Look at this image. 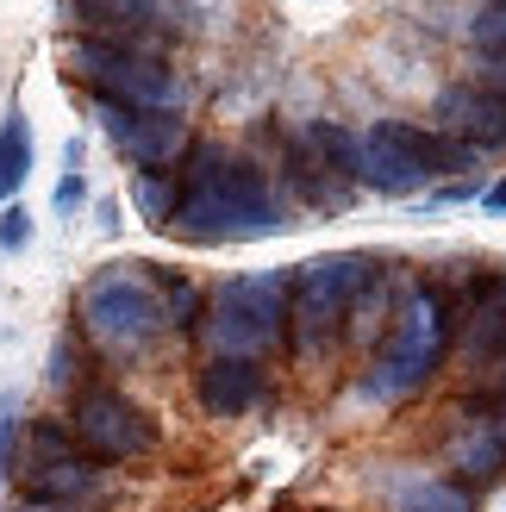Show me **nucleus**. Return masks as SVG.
Wrapping results in <instances>:
<instances>
[{
	"label": "nucleus",
	"mask_w": 506,
	"mask_h": 512,
	"mask_svg": "<svg viewBox=\"0 0 506 512\" xmlns=\"http://www.w3.org/2000/svg\"><path fill=\"white\" fill-rule=\"evenodd\" d=\"M175 232H188L200 244H238V238H269L282 232L288 213H282V194L269 188L263 169H250L244 157L219 144H194L188 150V169L175 182Z\"/></svg>",
	"instance_id": "obj_1"
},
{
	"label": "nucleus",
	"mask_w": 506,
	"mask_h": 512,
	"mask_svg": "<svg viewBox=\"0 0 506 512\" xmlns=\"http://www.w3.org/2000/svg\"><path fill=\"white\" fill-rule=\"evenodd\" d=\"M75 319H82L88 344L100 356H138L175 325L169 313V281H157L144 263H113L82 281V300H75Z\"/></svg>",
	"instance_id": "obj_2"
},
{
	"label": "nucleus",
	"mask_w": 506,
	"mask_h": 512,
	"mask_svg": "<svg viewBox=\"0 0 506 512\" xmlns=\"http://www.w3.org/2000/svg\"><path fill=\"white\" fill-rule=\"evenodd\" d=\"M444 350H450V313H444V294H438V288H413L407 300H400V313H394V325H388V338H382V350H375V363H369V375H363V394H369V400H382V406L419 394L425 381L438 375Z\"/></svg>",
	"instance_id": "obj_3"
},
{
	"label": "nucleus",
	"mask_w": 506,
	"mask_h": 512,
	"mask_svg": "<svg viewBox=\"0 0 506 512\" xmlns=\"http://www.w3.org/2000/svg\"><path fill=\"white\" fill-rule=\"evenodd\" d=\"M369 281H375V256H363V250H332V256L300 263L288 275V338H294V350L319 356L350 325Z\"/></svg>",
	"instance_id": "obj_4"
},
{
	"label": "nucleus",
	"mask_w": 506,
	"mask_h": 512,
	"mask_svg": "<svg viewBox=\"0 0 506 512\" xmlns=\"http://www.w3.org/2000/svg\"><path fill=\"white\" fill-rule=\"evenodd\" d=\"M469 163H475L469 144L425 132V125H407V119H382L357 138V182H369L375 194H413L432 175H457Z\"/></svg>",
	"instance_id": "obj_5"
},
{
	"label": "nucleus",
	"mask_w": 506,
	"mask_h": 512,
	"mask_svg": "<svg viewBox=\"0 0 506 512\" xmlns=\"http://www.w3.org/2000/svg\"><path fill=\"white\" fill-rule=\"evenodd\" d=\"M207 338H213V356H244V363L275 350L288 338V275L219 281V294L207 306Z\"/></svg>",
	"instance_id": "obj_6"
},
{
	"label": "nucleus",
	"mask_w": 506,
	"mask_h": 512,
	"mask_svg": "<svg viewBox=\"0 0 506 512\" xmlns=\"http://www.w3.org/2000/svg\"><path fill=\"white\" fill-rule=\"evenodd\" d=\"M63 69H69V82H82L88 94L107 100V107H157V113H175V100H182L175 69L163 57H144V50L75 38L63 50Z\"/></svg>",
	"instance_id": "obj_7"
},
{
	"label": "nucleus",
	"mask_w": 506,
	"mask_h": 512,
	"mask_svg": "<svg viewBox=\"0 0 506 512\" xmlns=\"http://www.w3.org/2000/svg\"><path fill=\"white\" fill-rule=\"evenodd\" d=\"M69 431H75V444H82V456H94V463H132V456H144L157 444L150 413L138 400H125L119 388H82L75 394Z\"/></svg>",
	"instance_id": "obj_8"
},
{
	"label": "nucleus",
	"mask_w": 506,
	"mask_h": 512,
	"mask_svg": "<svg viewBox=\"0 0 506 512\" xmlns=\"http://www.w3.org/2000/svg\"><path fill=\"white\" fill-rule=\"evenodd\" d=\"M294 188L307 207H344L350 200V182H357V138L344 132V125H307V132L294 138Z\"/></svg>",
	"instance_id": "obj_9"
},
{
	"label": "nucleus",
	"mask_w": 506,
	"mask_h": 512,
	"mask_svg": "<svg viewBox=\"0 0 506 512\" xmlns=\"http://www.w3.org/2000/svg\"><path fill=\"white\" fill-rule=\"evenodd\" d=\"M107 119V138L125 163H138L150 175H163L175 157H188V125L175 113H157V107H100Z\"/></svg>",
	"instance_id": "obj_10"
},
{
	"label": "nucleus",
	"mask_w": 506,
	"mask_h": 512,
	"mask_svg": "<svg viewBox=\"0 0 506 512\" xmlns=\"http://www.w3.org/2000/svg\"><path fill=\"white\" fill-rule=\"evenodd\" d=\"M457 325V356L482 375V369H500L506 363V275L488 269L469 281L463 294V313L450 319Z\"/></svg>",
	"instance_id": "obj_11"
},
{
	"label": "nucleus",
	"mask_w": 506,
	"mask_h": 512,
	"mask_svg": "<svg viewBox=\"0 0 506 512\" xmlns=\"http://www.w3.org/2000/svg\"><path fill=\"white\" fill-rule=\"evenodd\" d=\"M63 13L82 25V38L144 50V57H157V32L169 25L163 0H63Z\"/></svg>",
	"instance_id": "obj_12"
},
{
	"label": "nucleus",
	"mask_w": 506,
	"mask_h": 512,
	"mask_svg": "<svg viewBox=\"0 0 506 512\" xmlns=\"http://www.w3.org/2000/svg\"><path fill=\"white\" fill-rule=\"evenodd\" d=\"M25 494L32 500H88L94 494V456L69 450V431L38 425L32 431V463H25Z\"/></svg>",
	"instance_id": "obj_13"
},
{
	"label": "nucleus",
	"mask_w": 506,
	"mask_h": 512,
	"mask_svg": "<svg viewBox=\"0 0 506 512\" xmlns=\"http://www.w3.org/2000/svg\"><path fill=\"white\" fill-rule=\"evenodd\" d=\"M432 119H438L444 138H457V144H469V150H500V144H506V100L488 94L482 82L444 88L438 107H432Z\"/></svg>",
	"instance_id": "obj_14"
},
{
	"label": "nucleus",
	"mask_w": 506,
	"mask_h": 512,
	"mask_svg": "<svg viewBox=\"0 0 506 512\" xmlns=\"http://www.w3.org/2000/svg\"><path fill=\"white\" fill-rule=\"evenodd\" d=\"M444 463L457 469L463 481H494V475H506V425L488 413V406L457 413V425H450V438H444Z\"/></svg>",
	"instance_id": "obj_15"
},
{
	"label": "nucleus",
	"mask_w": 506,
	"mask_h": 512,
	"mask_svg": "<svg viewBox=\"0 0 506 512\" xmlns=\"http://www.w3.org/2000/svg\"><path fill=\"white\" fill-rule=\"evenodd\" d=\"M194 394H200V406H207L213 419H244L250 406L263 400V369L244 363V356H213V363L200 369Z\"/></svg>",
	"instance_id": "obj_16"
},
{
	"label": "nucleus",
	"mask_w": 506,
	"mask_h": 512,
	"mask_svg": "<svg viewBox=\"0 0 506 512\" xmlns=\"http://www.w3.org/2000/svg\"><path fill=\"white\" fill-rule=\"evenodd\" d=\"M25 175H32V119L13 107L7 125H0V200H13L25 188Z\"/></svg>",
	"instance_id": "obj_17"
},
{
	"label": "nucleus",
	"mask_w": 506,
	"mask_h": 512,
	"mask_svg": "<svg viewBox=\"0 0 506 512\" xmlns=\"http://www.w3.org/2000/svg\"><path fill=\"white\" fill-rule=\"evenodd\" d=\"M400 512H475V500L463 481H413L400 494Z\"/></svg>",
	"instance_id": "obj_18"
},
{
	"label": "nucleus",
	"mask_w": 506,
	"mask_h": 512,
	"mask_svg": "<svg viewBox=\"0 0 506 512\" xmlns=\"http://www.w3.org/2000/svg\"><path fill=\"white\" fill-rule=\"evenodd\" d=\"M469 38H475V50H488V57H506V0H488V7L475 13Z\"/></svg>",
	"instance_id": "obj_19"
},
{
	"label": "nucleus",
	"mask_w": 506,
	"mask_h": 512,
	"mask_svg": "<svg viewBox=\"0 0 506 512\" xmlns=\"http://www.w3.org/2000/svg\"><path fill=\"white\" fill-rule=\"evenodd\" d=\"M175 194H182V188H169L163 175H144V182H138V207L157 219V225H169L175 219Z\"/></svg>",
	"instance_id": "obj_20"
},
{
	"label": "nucleus",
	"mask_w": 506,
	"mask_h": 512,
	"mask_svg": "<svg viewBox=\"0 0 506 512\" xmlns=\"http://www.w3.org/2000/svg\"><path fill=\"white\" fill-rule=\"evenodd\" d=\"M25 244H32V213L7 207V213H0V250H25Z\"/></svg>",
	"instance_id": "obj_21"
},
{
	"label": "nucleus",
	"mask_w": 506,
	"mask_h": 512,
	"mask_svg": "<svg viewBox=\"0 0 506 512\" xmlns=\"http://www.w3.org/2000/svg\"><path fill=\"white\" fill-rule=\"evenodd\" d=\"M13 438H19V406L0 400V475L13 469Z\"/></svg>",
	"instance_id": "obj_22"
},
{
	"label": "nucleus",
	"mask_w": 506,
	"mask_h": 512,
	"mask_svg": "<svg viewBox=\"0 0 506 512\" xmlns=\"http://www.w3.org/2000/svg\"><path fill=\"white\" fill-rule=\"evenodd\" d=\"M482 88L506 100V57H488V63H482Z\"/></svg>",
	"instance_id": "obj_23"
},
{
	"label": "nucleus",
	"mask_w": 506,
	"mask_h": 512,
	"mask_svg": "<svg viewBox=\"0 0 506 512\" xmlns=\"http://www.w3.org/2000/svg\"><path fill=\"white\" fill-rule=\"evenodd\" d=\"M488 413L506 425V369H500V381H494V394H488Z\"/></svg>",
	"instance_id": "obj_24"
},
{
	"label": "nucleus",
	"mask_w": 506,
	"mask_h": 512,
	"mask_svg": "<svg viewBox=\"0 0 506 512\" xmlns=\"http://www.w3.org/2000/svg\"><path fill=\"white\" fill-rule=\"evenodd\" d=\"M75 200H82V182H75V175H63V182H57V207H75Z\"/></svg>",
	"instance_id": "obj_25"
},
{
	"label": "nucleus",
	"mask_w": 506,
	"mask_h": 512,
	"mask_svg": "<svg viewBox=\"0 0 506 512\" xmlns=\"http://www.w3.org/2000/svg\"><path fill=\"white\" fill-rule=\"evenodd\" d=\"M488 213H506V175H500V182L488 188Z\"/></svg>",
	"instance_id": "obj_26"
}]
</instances>
